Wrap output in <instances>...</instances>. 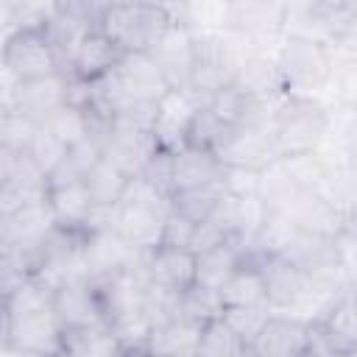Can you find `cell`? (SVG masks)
Listing matches in <instances>:
<instances>
[{
    "label": "cell",
    "mask_w": 357,
    "mask_h": 357,
    "mask_svg": "<svg viewBox=\"0 0 357 357\" xmlns=\"http://www.w3.org/2000/svg\"><path fill=\"white\" fill-rule=\"evenodd\" d=\"M56 290L31 276L3 293V346H14L31 357H61L64 329L53 310Z\"/></svg>",
    "instance_id": "6da1fadb"
},
{
    "label": "cell",
    "mask_w": 357,
    "mask_h": 357,
    "mask_svg": "<svg viewBox=\"0 0 357 357\" xmlns=\"http://www.w3.org/2000/svg\"><path fill=\"white\" fill-rule=\"evenodd\" d=\"M173 212V198L148 184L142 176L131 178L120 204L114 206V229L142 254L162 245L167 215Z\"/></svg>",
    "instance_id": "7a4b0ae2"
},
{
    "label": "cell",
    "mask_w": 357,
    "mask_h": 357,
    "mask_svg": "<svg viewBox=\"0 0 357 357\" xmlns=\"http://www.w3.org/2000/svg\"><path fill=\"white\" fill-rule=\"evenodd\" d=\"M332 126V109L321 98L284 95L273 106L271 134L279 156L315 153Z\"/></svg>",
    "instance_id": "3957f363"
},
{
    "label": "cell",
    "mask_w": 357,
    "mask_h": 357,
    "mask_svg": "<svg viewBox=\"0 0 357 357\" xmlns=\"http://www.w3.org/2000/svg\"><path fill=\"white\" fill-rule=\"evenodd\" d=\"M170 25L173 14L167 3H106L100 14V31L120 53H151Z\"/></svg>",
    "instance_id": "277c9868"
},
{
    "label": "cell",
    "mask_w": 357,
    "mask_h": 357,
    "mask_svg": "<svg viewBox=\"0 0 357 357\" xmlns=\"http://www.w3.org/2000/svg\"><path fill=\"white\" fill-rule=\"evenodd\" d=\"M276 64L282 73L284 95L324 100L335 67V47L315 39L284 33L276 47Z\"/></svg>",
    "instance_id": "5b68a950"
},
{
    "label": "cell",
    "mask_w": 357,
    "mask_h": 357,
    "mask_svg": "<svg viewBox=\"0 0 357 357\" xmlns=\"http://www.w3.org/2000/svg\"><path fill=\"white\" fill-rule=\"evenodd\" d=\"M245 45L229 31H195V61L190 92L204 103L212 95L234 86Z\"/></svg>",
    "instance_id": "8992f818"
},
{
    "label": "cell",
    "mask_w": 357,
    "mask_h": 357,
    "mask_svg": "<svg viewBox=\"0 0 357 357\" xmlns=\"http://www.w3.org/2000/svg\"><path fill=\"white\" fill-rule=\"evenodd\" d=\"M357 28V3L346 0H301L287 3L284 11V33L324 42L329 47H340Z\"/></svg>",
    "instance_id": "52a82bcc"
},
{
    "label": "cell",
    "mask_w": 357,
    "mask_h": 357,
    "mask_svg": "<svg viewBox=\"0 0 357 357\" xmlns=\"http://www.w3.org/2000/svg\"><path fill=\"white\" fill-rule=\"evenodd\" d=\"M3 70L14 81H36L64 73L47 28H20L3 36Z\"/></svg>",
    "instance_id": "ba28073f"
},
{
    "label": "cell",
    "mask_w": 357,
    "mask_h": 357,
    "mask_svg": "<svg viewBox=\"0 0 357 357\" xmlns=\"http://www.w3.org/2000/svg\"><path fill=\"white\" fill-rule=\"evenodd\" d=\"M287 3L276 0H237L226 8V31L234 33L245 50H276L284 36Z\"/></svg>",
    "instance_id": "9c48e42d"
},
{
    "label": "cell",
    "mask_w": 357,
    "mask_h": 357,
    "mask_svg": "<svg viewBox=\"0 0 357 357\" xmlns=\"http://www.w3.org/2000/svg\"><path fill=\"white\" fill-rule=\"evenodd\" d=\"M3 78H6V86H3L0 112H20L42 126L50 114H56L61 106L70 103V75L67 73L20 84L3 70Z\"/></svg>",
    "instance_id": "30bf717a"
},
{
    "label": "cell",
    "mask_w": 357,
    "mask_h": 357,
    "mask_svg": "<svg viewBox=\"0 0 357 357\" xmlns=\"http://www.w3.org/2000/svg\"><path fill=\"white\" fill-rule=\"evenodd\" d=\"M50 195V178L36 167L28 153L0 148V218L25 206L45 204Z\"/></svg>",
    "instance_id": "8fae6325"
},
{
    "label": "cell",
    "mask_w": 357,
    "mask_h": 357,
    "mask_svg": "<svg viewBox=\"0 0 357 357\" xmlns=\"http://www.w3.org/2000/svg\"><path fill=\"white\" fill-rule=\"evenodd\" d=\"M142 251H137L114 226L109 229H92L84 240V273L89 282H100L134 268L145 265Z\"/></svg>",
    "instance_id": "7c38bea8"
},
{
    "label": "cell",
    "mask_w": 357,
    "mask_h": 357,
    "mask_svg": "<svg viewBox=\"0 0 357 357\" xmlns=\"http://www.w3.org/2000/svg\"><path fill=\"white\" fill-rule=\"evenodd\" d=\"M106 3H95V0H67V3H53V17L47 22V33L61 56L64 73L67 64L73 59V53L78 50V45L100 28V14H103Z\"/></svg>",
    "instance_id": "4fadbf2b"
},
{
    "label": "cell",
    "mask_w": 357,
    "mask_h": 357,
    "mask_svg": "<svg viewBox=\"0 0 357 357\" xmlns=\"http://www.w3.org/2000/svg\"><path fill=\"white\" fill-rule=\"evenodd\" d=\"M215 156L223 162V167L262 173L268 165L279 159V151H276L271 126H234L223 137Z\"/></svg>",
    "instance_id": "5bb4252c"
},
{
    "label": "cell",
    "mask_w": 357,
    "mask_h": 357,
    "mask_svg": "<svg viewBox=\"0 0 357 357\" xmlns=\"http://www.w3.org/2000/svg\"><path fill=\"white\" fill-rule=\"evenodd\" d=\"M151 56L156 59L159 70L165 73L170 89L190 92L192 78V61H195V31L184 22H176L165 31V36L153 45Z\"/></svg>",
    "instance_id": "9a60e30c"
},
{
    "label": "cell",
    "mask_w": 357,
    "mask_h": 357,
    "mask_svg": "<svg viewBox=\"0 0 357 357\" xmlns=\"http://www.w3.org/2000/svg\"><path fill=\"white\" fill-rule=\"evenodd\" d=\"M53 310H56V318L64 329V337L73 335V332H84V329L106 324L103 312H100L95 284L89 279H75V282L61 284L53 296Z\"/></svg>",
    "instance_id": "2e32d148"
},
{
    "label": "cell",
    "mask_w": 357,
    "mask_h": 357,
    "mask_svg": "<svg viewBox=\"0 0 357 357\" xmlns=\"http://www.w3.org/2000/svg\"><path fill=\"white\" fill-rule=\"evenodd\" d=\"M145 279L170 293H187L198 282V257L190 248L159 245L145 257Z\"/></svg>",
    "instance_id": "e0dca14e"
},
{
    "label": "cell",
    "mask_w": 357,
    "mask_h": 357,
    "mask_svg": "<svg viewBox=\"0 0 357 357\" xmlns=\"http://www.w3.org/2000/svg\"><path fill=\"white\" fill-rule=\"evenodd\" d=\"M201 100L192 92L170 89L159 103H156V120H153V137L162 151H181L187 145V131L190 123L198 112Z\"/></svg>",
    "instance_id": "ac0fdd59"
},
{
    "label": "cell",
    "mask_w": 357,
    "mask_h": 357,
    "mask_svg": "<svg viewBox=\"0 0 357 357\" xmlns=\"http://www.w3.org/2000/svg\"><path fill=\"white\" fill-rule=\"evenodd\" d=\"M310 337H312V324L273 312L262 326V332L257 335V340L251 343V349L257 357H301L304 349L310 346Z\"/></svg>",
    "instance_id": "d6986e66"
},
{
    "label": "cell",
    "mask_w": 357,
    "mask_h": 357,
    "mask_svg": "<svg viewBox=\"0 0 357 357\" xmlns=\"http://www.w3.org/2000/svg\"><path fill=\"white\" fill-rule=\"evenodd\" d=\"M234 86L240 92H245L254 100L262 103H276L284 98V84H282V73L276 64V50H245L240 73Z\"/></svg>",
    "instance_id": "ffe728a7"
},
{
    "label": "cell",
    "mask_w": 357,
    "mask_h": 357,
    "mask_svg": "<svg viewBox=\"0 0 357 357\" xmlns=\"http://www.w3.org/2000/svg\"><path fill=\"white\" fill-rule=\"evenodd\" d=\"M282 257L290 259L293 265H298V268H301L304 273H310L312 279L343 273V271H340V262H337L335 237H324V234H312V231L298 229ZM343 276H346V273H343Z\"/></svg>",
    "instance_id": "44dd1931"
},
{
    "label": "cell",
    "mask_w": 357,
    "mask_h": 357,
    "mask_svg": "<svg viewBox=\"0 0 357 357\" xmlns=\"http://www.w3.org/2000/svg\"><path fill=\"white\" fill-rule=\"evenodd\" d=\"M120 50L112 45V39L98 28L92 31L81 45L78 50L73 53L70 64H67V75L70 78H78V81H86V84H95L100 78H106L117 61H120Z\"/></svg>",
    "instance_id": "7402d4cb"
},
{
    "label": "cell",
    "mask_w": 357,
    "mask_h": 357,
    "mask_svg": "<svg viewBox=\"0 0 357 357\" xmlns=\"http://www.w3.org/2000/svg\"><path fill=\"white\" fill-rule=\"evenodd\" d=\"M223 162L198 148H181L173 153V192L178 190H192V187H209L223 181Z\"/></svg>",
    "instance_id": "603a6c76"
},
{
    "label": "cell",
    "mask_w": 357,
    "mask_h": 357,
    "mask_svg": "<svg viewBox=\"0 0 357 357\" xmlns=\"http://www.w3.org/2000/svg\"><path fill=\"white\" fill-rule=\"evenodd\" d=\"M47 204L53 209V218L61 229H75L86 231L92 215H95V201L86 190L84 181H70V184H50Z\"/></svg>",
    "instance_id": "cb8c5ba5"
},
{
    "label": "cell",
    "mask_w": 357,
    "mask_h": 357,
    "mask_svg": "<svg viewBox=\"0 0 357 357\" xmlns=\"http://www.w3.org/2000/svg\"><path fill=\"white\" fill-rule=\"evenodd\" d=\"M56 218L50 204H33L25 206L14 215L0 218V245H11V243H36L45 240L53 229H56Z\"/></svg>",
    "instance_id": "d4e9b609"
},
{
    "label": "cell",
    "mask_w": 357,
    "mask_h": 357,
    "mask_svg": "<svg viewBox=\"0 0 357 357\" xmlns=\"http://www.w3.org/2000/svg\"><path fill=\"white\" fill-rule=\"evenodd\" d=\"M287 215L293 218V223L304 231H312V234H324V237H337L346 231V218L332 206L326 204L315 190H307L301 192V198L287 209Z\"/></svg>",
    "instance_id": "484cf974"
},
{
    "label": "cell",
    "mask_w": 357,
    "mask_h": 357,
    "mask_svg": "<svg viewBox=\"0 0 357 357\" xmlns=\"http://www.w3.org/2000/svg\"><path fill=\"white\" fill-rule=\"evenodd\" d=\"M201 329L204 326L184 321V318H176L170 324L156 326L151 332V340H148V357H195Z\"/></svg>",
    "instance_id": "4316f807"
},
{
    "label": "cell",
    "mask_w": 357,
    "mask_h": 357,
    "mask_svg": "<svg viewBox=\"0 0 357 357\" xmlns=\"http://www.w3.org/2000/svg\"><path fill=\"white\" fill-rule=\"evenodd\" d=\"M301 192H307V190L293 178V173H290V167L284 165L282 156L259 173L257 195L265 201V206L271 212H287L301 198Z\"/></svg>",
    "instance_id": "83f0119b"
},
{
    "label": "cell",
    "mask_w": 357,
    "mask_h": 357,
    "mask_svg": "<svg viewBox=\"0 0 357 357\" xmlns=\"http://www.w3.org/2000/svg\"><path fill=\"white\" fill-rule=\"evenodd\" d=\"M195 257H198V282L195 284L218 290V293L234 276V271L248 259L237 243H223V245H215V248L201 251Z\"/></svg>",
    "instance_id": "f1b7e54d"
},
{
    "label": "cell",
    "mask_w": 357,
    "mask_h": 357,
    "mask_svg": "<svg viewBox=\"0 0 357 357\" xmlns=\"http://www.w3.org/2000/svg\"><path fill=\"white\" fill-rule=\"evenodd\" d=\"M324 103L329 109L357 114V50H335V67Z\"/></svg>",
    "instance_id": "f546056e"
},
{
    "label": "cell",
    "mask_w": 357,
    "mask_h": 357,
    "mask_svg": "<svg viewBox=\"0 0 357 357\" xmlns=\"http://www.w3.org/2000/svg\"><path fill=\"white\" fill-rule=\"evenodd\" d=\"M223 307H245V304H268V287H265V271L262 262L245 259L234 276L220 290Z\"/></svg>",
    "instance_id": "4dcf8cb0"
},
{
    "label": "cell",
    "mask_w": 357,
    "mask_h": 357,
    "mask_svg": "<svg viewBox=\"0 0 357 357\" xmlns=\"http://www.w3.org/2000/svg\"><path fill=\"white\" fill-rule=\"evenodd\" d=\"M315 192H318L326 204H332V206L349 220V215L357 209V170H354L349 162H343V165H329V167L324 170L321 181H318Z\"/></svg>",
    "instance_id": "1f68e13d"
},
{
    "label": "cell",
    "mask_w": 357,
    "mask_h": 357,
    "mask_svg": "<svg viewBox=\"0 0 357 357\" xmlns=\"http://www.w3.org/2000/svg\"><path fill=\"white\" fill-rule=\"evenodd\" d=\"M298 226L293 223V218L287 212H268L259 234L254 237V245H251V254L248 259H257V262H265V259H273V257H282L290 245V240L296 237Z\"/></svg>",
    "instance_id": "d6a6232c"
},
{
    "label": "cell",
    "mask_w": 357,
    "mask_h": 357,
    "mask_svg": "<svg viewBox=\"0 0 357 357\" xmlns=\"http://www.w3.org/2000/svg\"><path fill=\"white\" fill-rule=\"evenodd\" d=\"M128 181L131 178L120 167H114L109 159H98L92 165V170L86 173V178H84V184H86V190H89V195H92L98 209H114L120 204Z\"/></svg>",
    "instance_id": "836d02e7"
},
{
    "label": "cell",
    "mask_w": 357,
    "mask_h": 357,
    "mask_svg": "<svg viewBox=\"0 0 357 357\" xmlns=\"http://www.w3.org/2000/svg\"><path fill=\"white\" fill-rule=\"evenodd\" d=\"M42 126H47L67 148H75V145L92 139V134H95V114L81 109V106H75V103H67L56 114H50Z\"/></svg>",
    "instance_id": "e575fe53"
},
{
    "label": "cell",
    "mask_w": 357,
    "mask_h": 357,
    "mask_svg": "<svg viewBox=\"0 0 357 357\" xmlns=\"http://www.w3.org/2000/svg\"><path fill=\"white\" fill-rule=\"evenodd\" d=\"M220 198H223V187L220 184L178 190V192H173V212L198 226V223H204L215 212V206L220 204Z\"/></svg>",
    "instance_id": "d590c367"
},
{
    "label": "cell",
    "mask_w": 357,
    "mask_h": 357,
    "mask_svg": "<svg viewBox=\"0 0 357 357\" xmlns=\"http://www.w3.org/2000/svg\"><path fill=\"white\" fill-rule=\"evenodd\" d=\"M220 315H223V298H220L218 290L192 284L187 293H181L178 318L192 321V324H198V326H206L209 321H215V318H220Z\"/></svg>",
    "instance_id": "8d00e7d4"
},
{
    "label": "cell",
    "mask_w": 357,
    "mask_h": 357,
    "mask_svg": "<svg viewBox=\"0 0 357 357\" xmlns=\"http://www.w3.org/2000/svg\"><path fill=\"white\" fill-rule=\"evenodd\" d=\"M226 134H229V126L206 103H201L195 117H192V123H190V131H187V148H198V151L215 153Z\"/></svg>",
    "instance_id": "74e56055"
},
{
    "label": "cell",
    "mask_w": 357,
    "mask_h": 357,
    "mask_svg": "<svg viewBox=\"0 0 357 357\" xmlns=\"http://www.w3.org/2000/svg\"><path fill=\"white\" fill-rule=\"evenodd\" d=\"M271 307L268 304H245V307H223V321L229 324V329L243 340V346H251L257 340V335L262 332V326L271 318Z\"/></svg>",
    "instance_id": "f35d334b"
},
{
    "label": "cell",
    "mask_w": 357,
    "mask_h": 357,
    "mask_svg": "<svg viewBox=\"0 0 357 357\" xmlns=\"http://www.w3.org/2000/svg\"><path fill=\"white\" fill-rule=\"evenodd\" d=\"M25 153H28V156L36 162V167L50 178V176L64 165V159H67L70 148H67V145H64V142H61V139H59L47 126H39Z\"/></svg>",
    "instance_id": "ab89813d"
},
{
    "label": "cell",
    "mask_w": 357,
    "mask_h": 357,
    "mask_svg": "<svg viewBox=\"0 0 357 357\" xmlns=\"http://www.w3.org/2000/svg\"><path fill=\"white\" fill-rule=\"evenodd\" d=\"M240 349H243V340L229 329V324L220 315V318L209 321L201 329V340H198V354L195 357H231Z\"/></svg>",
    "instance_id": "60d3db41"
},
{
    "label": "cell",
    "mask_w": 357,
    "mask_h": 357,
    "mask_svg": "<svg viewBox=\"0 0 357 357\" xmlns=\"http://www.w3.org/2000/svg\"><path fill=\"white\" fill-rule=\"evenodd\" d=\"M36 128H39V123H33L31 117H25L20 112H0V148L25 153Z\"/></svg>",
    "instance_id": "b9f144b4"
},
{
    "label": "cell",
    "mask_w": 357,
    "mask_h": 357,
    "mask_svg": "<svg viewBox=\"0 0 357 357\" xmlns=\"http://www.w3.org/2000/svg\"><path fill=\"white\" fill-rule=\"evenodd\" d=\"M282 159H284V165L290 167L293 178H296L304 190H315L318 181H321V176H324V170H326V165L321 162L318 153H298V156H282Z\"/></svg>",
    "instance_id": "7bdbcfd3"
},
{
    "label": "cell",
    "mask_w": 357,
    "mask_h": 357,
    "mask_svg": "<svg viewBox=\"0 0 357 357\" xmlns=\"http://www.w3.org/2000/svg\"><path fill=\"white\" fill-rule=\"evenodd\" d=\"M148 184H153L156 190H162L165 195L173 198V151H156L151 156V162L145 165V170L139 173Z\"/></svg>",
    "instance_id": "ee69618b"
},
{
    "label": "cell",
    "mask_w": 357,
    "mask_h": 357,
    "mask_svg": "<svg viewBox=\"0 0 357 357\" xmlns=\"http://www.w3.org/2000/svg\"><path fill=\"white\" fill-rule=\"evenodd\" d=\"M301 357H354L351 349H346L343 343H337L332 335H326L321 326H312V337L310 346L304 349Z\"/></svg>",
    "instance_id": "f6af8a7d"
},
{
    "label": "cell",
    "mask_w": 357,
    "mask_h": 357,
    "mask_svg": "<svg viewBox=\"0 0 357 357\" xmlns=\"http://www.w3.org/2000/svg\"><path fill=\"white\" fill-rule=\"evenodd\" d=\"M220 187H223V192H226V195H237V198H243V195H257L259 173L237 170V167H226Z\"/></svg>",
    "instance_id": "bcb514c9"
},
{
    "label": "cell",
    "mask_w": 357,
    "mask_h": 357,
    "mask_svg": "<svg viewBox=\"0 0 357 357\" xmlns=\"http://www.w3.org/2000/svg\"><path fill=\"white\" fill-rule=\"evenodd\" d=\"M335 245H337V262H340V271L346 273L349 284L357 287V234L354 231H343L335 237Z\"/></svg>",
    "instance_id": "7dc6e473"
},
{
    "label": "cell",
    "mask_w": 357,
    "mask_h": 357,
    "mask_svg": "<svg viewBox=\"0 0 357 357\" xmlns=\"http://www.w3.org/2000/svg\"><path fill=\"white\" fill-rule=\"evenodd\" d=\"M195 234V223H190L187 218L170 212L167 223H165V234H162V245H173V248H190Z\"/></svg>",
    "instance_id": "c3c4849f"
},
{
    "label": "cell",
    "mask_w": 357,
    "mask_h": 357,
    "mask_svg": "<svg viewBox=\"0 0 357 357\" xmlns=\"http://www.w3.org/2000/svg\"><path fill=\"white\" fill-rule=\"evenodd\" d=\"M346 162L357 170V114L351 117V126H349V137H346Z\"/></svg>",
    "instance_id": "681fc988"
},
{
    "label": "cell",
    "mask_w": 357,
    "mask_h": 357,
    "mask_svg": "<svg viewBox=\"0 0 357 357\" xmlns=\"http://www.w3.org/2000/svg\"><path fill=\"white\" fill-rule=\"evenodd\" d=\"M231 357H257V354H254V349H251V346H243V349H240V351H234Z\"/></svg>",
    "instance_id": "f907efd6"
},
{
    "label": "cell",
    "mask_w": 357,
    "mask_h": 357,
    "mask_svg": "<svg viewBox=\"0 0 357 357\" xmlns=\"http://www.w3.org/2000/svg\"><path fill=\"white\" fill-rule=\"evenodd\" d=\"M354 357H357V351H354Z\"/></svg>",
    "instance_id": "816d5d0a"
}]
</instances>
